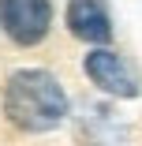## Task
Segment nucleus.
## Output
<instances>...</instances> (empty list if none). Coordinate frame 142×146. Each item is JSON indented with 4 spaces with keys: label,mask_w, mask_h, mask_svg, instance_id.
Returning a JSON list of instances; mask_svg holds the SVG:
<instances>
[{
    "label": "nucleus",
    "mask_w": 142,
    "mask_h": 146,
    "mask_svg": "<svg viewBox=\"0 0 142 146\" xmlns=\"http://www.w3.org/2000/svg\"><path fill=\"white\" fill-rule=\"evenodd\" d=\"M4 116L22 131H52L67 120V94L60 79L41 68H22L4 86Z\"/></svg>",
    "instance_id": "1"
},
{
    "label": "nucleus",
    "mask_w": 142,
    "mask_h": 146,
    "mask_svg": "<svg viewBox=\"0 0 142 146\" xmlns=\"http://www.w3.org/2000/svg\"><path fill=\"white\" fill-rule=\"evenodd\" d=\"M0 26L15 45L30 49L49 34L52 8L49 0H0Z\"/></svg>",
    "instance_id": "2"
},
{
    "label": "nucleus",
    "mask_w": 142,
    "mask_h": 146,
    "mask_svg": "<svg viewBox=\"0 0 142 146\" xmlns=\"http://www.w3.org/2000/svg\"><path fill=\"white\" fill-rule=\"evenodd\" d=\"M82 68H86L90 82L97 86V90H105L108 98H138V71L116 49H94V52H86Z\"/></svg>",
    "instance_id": "3"
},
{
    "label": "nucleus",
    "mask_w": 142,
    "mask_h": 146,
    "mask_svg": "<svg viewBox=\"0 0 142 146\" xmlns=\"http://www.w3.org/2000/svg\"><path fill=\"white\" fill-rule=\"evenodd\" d=\"M64 19L71 26V34L86 45H108L112 41V19H108L105 0H71Z\"/></svg>",
    "instance_id": "4"
}]
</instances>
